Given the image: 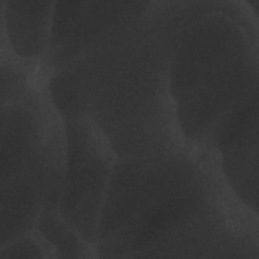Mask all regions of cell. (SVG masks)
Returning a JSON list of instances; mask_svg holds the SVG:
<instances>
[{
    "instance_id": "3957f363",
    "label": "cell",
    "mask_w": 259,
    "mask_h": 259,
    "mask_svg": "<svg viewBox=\"0 0 259 259\" xmlns=\"http://www.w3.org/2000/svg\"><path fill=\"white\" fill-rule=\"evenodd\" d=\"M257 23L247 1H182L169 92L185 148L205 151L224 121L257 95Z\"/></svg>"
},
{
    "instance_id": "8992f818",
    "label": "cell",
    "mask_w": 259,
    "mask_h": 259,
    "mask_svg": "<svg viewBox=\"0 0 259 259\" xmlns=\"http://www.w3.org/2000/svg\"><path fill=\"white\" fill-rule=\"evenodd\" d=\"M55 1L1 0V56L40 68L46 60Z\"/></svg>"
},
{
    "instance_id": "277c9868",
    "label": "cell",
    "mask_w": 259,
    "mask_h": 259,
    "mask_svg": "<svg viewBox=\"0 0 259 259\" xmlns=\"http://www.w3.org/2000/svg\"><path fill=\"white\" fill-rule=\"evenodd\" d=\"M46 78L1 97V246L57 211L65 170L64 119Z\"/></svg>"
},
{
    "instance_id": "52a82bcc",
    "label": "cell",
    "mask_w": 259,
    "mask_h": 259,
    "mask_svg": "<svg viewBox=\"0 0 259 259\" xmlns=\"http://www.w3.org/2000/svg\"><path fill=\"white\" fill-rule=\"evenodd\" d=\"M34 230L54 249L57 257H89L94 248L70 228L57 211L45 212L40 215Z\"/></svg>"
},
{
    "instance_id": "5b68a950",
    "label": "cell",
    "mask_w": 259,
    "mask_h": 259,
    "mask_svg": "<svg viewBox=\"0 0 259 259\" xmlns=\"http://www.w3.org/2000/svg\"><path fill=\"white\" fill-rule=\"evenodd\" d=\"M63 119L66 157L57 212L94 248L101 211L118 157L90 119Z\"/></svg>"
},
{
    "instance_id": "6da1fadb",
    "label": "cell",
    "mask_w": 259,
    "mask_h": 259,
    "mask_svg": "<svg viewBox=\"0 0 259 259\" xmlns=\"http://www.w3.org/2000/svg\"><path fill=\"white\" fill-rule=\"evenodd\" d=\"M179 6L146 1L82 55L48 74V95L61 117L90 119L118 158L184 148L169 92Z\"/></svg>"
},
{
    "instance_id": "7a4b0ae2",
    "label": "cell",
    "mask_w": 259,
    "mask_h": 259,
    "mask_svg": "<svg viewBox=\"0 0 259 259\" xmlns=\"http://www.w3.org/2000/svg\"><path fill=\"white\" fill-rule=\"evenodd\" d=\"M244 208L212 159L186 148L118 158L100 215L95 251L114 257L231 251Z\"/></svg>"
},
{
    "instance_id": "ba28073f",
    "label": "cell",
    "mask_w": 259,
    "mask_h": 259,
    "mask_svg": "<svg viewBox=\"0 0 259 259\" xmlns=\"http://www.w3.org/2000/svg\"><path fill=\"white\" fill-rule=\"evenodd\" d=\"M0 257H57V255L37 231L32 230L2 245Z\"/></svg>"
}]
</instances>
